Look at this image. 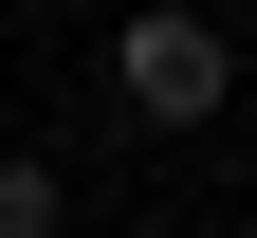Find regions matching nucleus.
I'll use <instances>...</instances> for the list:
<instances>
[{
    "instance_id": "nucleus-2",
    "label": "nucleus",
    "mask_w": 257,
    "mask_h": 238,
    "mask_svg": "<svg viewBox=\"0 0 257 238\" xmlns=\"http://www.w3.org/2000/svg\"><path fill=\"white\" fill-rule=\"evenodd\" d=\"M0 238H55V165H37V147L0 165Z\"/></svg>"
},
{
    "instance_id": "nucleus-1",
    "label": "nucleus",
    "mask_w": 257,
    "mask_h": 238,
    "mask_svg": "<svg viewBox=\"0 0 257 238\" xmlns=\"http://www.w3.org/2000/svg\"><path fill=\"white\" fill-rule=\"evenodd\" d=\"M110 92H128L147 128H202L220 92H239V37H220L202 0H128V37H110Z\"/></svg>"
}]
</instances>
